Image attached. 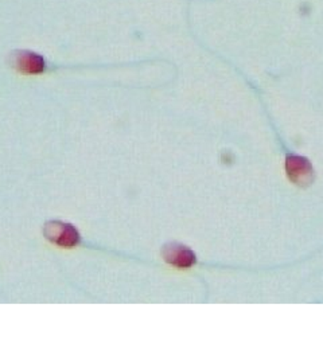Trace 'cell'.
Listing matches in <instances>:
<instances>
[{
  "label": "cell",
  "instance_id": "obj_1",
  "mask_svg": "<svg viewBox=\"0 0 323 363\" xmlns=\"http://www.w3.org/2000/svg\"><path fill=\"white\" fill-rule=\"evenodd\" d=\"M43 235L53 245L72 249L80 245L81 235L77 229L65 220H49L43 228Z\"/></svg>",
  "mask_w": 323,
  "mask_h": 363
},
{
  "label": "cell",
  "instance_id": "obj_2",
  "mask_svg": "<svg viewBox=\"0 0 323 363\" xmlns=\"http://www.w3.org/2000/svg\"><path fill=\"white\" fill-rule=\"evenodd\" d=\"M11 65L13 69L26 76H39L43 74L48 69L46 60L43 55L38 52H30V50H19L15 52L11 57Z\"/></svg>",
  "mask_w": 323,
  "mask_h": 363
},
{
  "label": "cell",
  "instance_id": "obj_3",
  "mask_svg": "<svg viewBox=\"0 0 323 363\" xmlns=\"http://www.w3.org/2000/svg\"><path fill=\"white\" fill-rule=\"evenodd\" d=\"M162 256L168 265L178 269H189L195 265L197 257L190 247L182 244H168L162 250Z\"/></svg>",
  "mask_w": 323,
  "mask_h": 363
},
{
  "label": "cell",
  "instance_id": "obj_4",
  "mask_svg": "<svg viewBox=\"0 0 323 363\" xmlns=\"http://www.w3.org/2000/svg\"><path fill=\"white\" fill-rule=\"evenodd\" d=\"M285 169L290 181L297 186H307L312 181L314 169L310 162L300 156H290L285 163Z\"/></svg>",
  "mask_w": 323,
  "mask_h": 363
}]
</instances>
